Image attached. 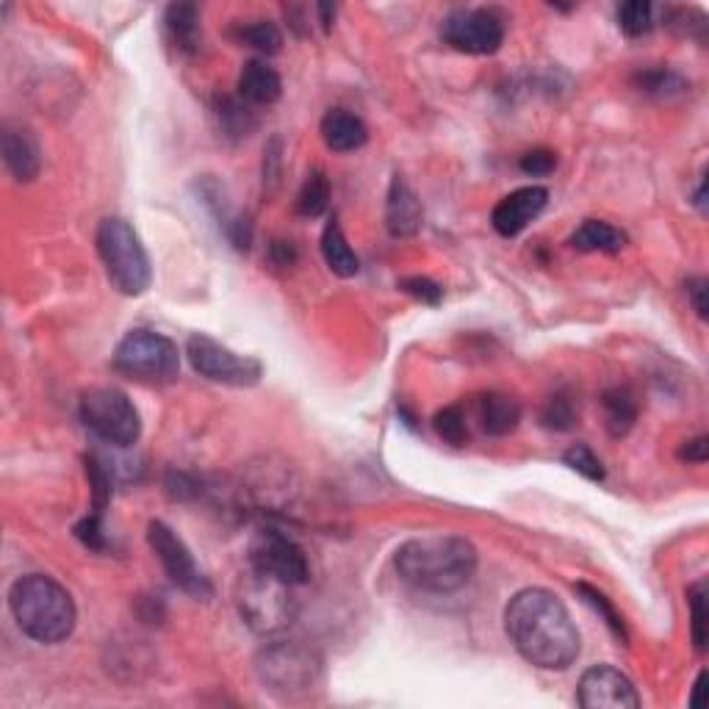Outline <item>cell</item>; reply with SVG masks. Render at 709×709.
I'll list each match as a JSON object with an SVG mask.
<instances>
[{
  "label": "cell",
  "instance_id": "cell-16",
  "mask_svg": "<svg viewBox=\"0 0 709 709\" xmlns=\"http://www.w3.org/2000/svg\"><path fill=\"white\" fill-rule=\"evenodd\" d=\"M3 164L18 183H31L42 170V150L36 136L23 123H3L0 128Z\"/></svg>",
  "mask_w": 709,
  "mask_h": 709
},
{
  "label": "cell",
  "instance_id": "cell-3",
  "mask_svg": "<svg viewBox=\"0 0 709 709\" xmlns=\"http://www.w3.org/2000/svg\"><path fill=\"white\" fill-rule=\"evenodd\" d=\"M9 610L34 643H65L78 624L76 602L65 585L45 574H25L9 587Z\"/></svg>",
  "mask_w": 709,
  "mask_h": 709
},
{
  "label": "cell",
  "instance_id": "cell-42",
  "mask_svg": "<svg viewBox=\"0 0 709 709\" xmlns=\"http://www.w3.org/2000/svg\"><path fill=\"white\" fill-rule=\"evenodd\" d=\"M294 261H297V250H294L291 241H272L270 244V264L272 266H281V270H286V266H291Z\"/></svg>",
  "mask_w": 709,
  "mask_h": 709
},
{
  "label": "cell",
  "instance_id": "cell-44",
  "mask_svg": "<svg viewBox=\"0 0 709 709\" xmlns=\"http://www.w3.org/2000/svg\"><path fill=\"white\" fill-rule=\"evenodd\" d=\"M704 682H707V671H701V674L696 676V682H693V690H690V707L698 709L701 707V693H704Z\"/></svg>",
  "mask_w": 709,
  "mask_h": 709
},
{
  "label": "cell",
  "instance_id": "cell-24",
  "mask_svg": "<svg viewBox=\"0 0 709 709\" xmlns=\"http://www.w3.org/2000/svg\"><path fill=\"white\" fill-rule=\"evenodd\" d=\"M571 247L580 252H621L627 247V236L610 222L602 219H585L571 236Z\"/></svg>",
  "mask_w": 709,
  "mask_h": 709
},
{
  "label": "cell",
  "instance_id": "cell-27",
  "mask_svg": "<svg viewBox=\"0 0 709 709\" xmlns=\"http://www.w3.org/2000/svg\"><path fill=\"white\" fill-rule=\"evenodd\" d=\"M576 593H580L582 602H585L587 607H591V610L596 613V616L602 618L604 624H607V629H610V632L616 634V638L621 640V643H629L627 624H624V616L616 610V604H613L610 598L604 596V593L598 591V587L587 585V582H580V585H576Z\"/></svg>",
  "mask_w": 709,
  "mask_h": 709
},
{
  "label": "cell",
  "instance_id": "cell-5",
  "mask_svg": "<svg viewBox=\"0 0 709 709\" xmlns=\"http://www.w3.org/2000/svg\"><path fill=\"white\" fill-rule=\"evenodd\" d=\"M98 255L106 277L125 297H141L153 283V266L134 225L123 217L100 219L94 233Z\"/></svg>",
  "mask_w": 709,
  "mask_h": 709
},
{
  "label": "cell",
  "instance_id": "cell-40",
  "mask_svg": "<svg viewBox=\"0 0 709 709\" xmlns=\"http://www.w3.org/2000/svg\"><path fill=\"white\" fill-rule=\"evenodd\" d=\"M709 458V438L707 435H698V438H690L682 444L679 449V460H685V464H707Z\"/></svg>",
  "mask_w": 709,
  "mask_h": 709
},
{
  "label": "cell",
  "instance_id": "cell-2",
  "mask_svg": "<svg viewBox=\"0 0 709 709\" xmlns=\"http://www.w3.org/2000/svg\"><path fill=\"white\" fill-rule=\"evenodd\" d=\"M480 554L464 535H422L393 551V569L404 585L422 593L464 591L477 574Z\"/></svg>",
  "mask_w": 709,
  "mask_h": 709
},
{
  "label": "cell",
  "instance_id": "cell-29",
  "mask_svg": "<svg viewBox=\"0 0 709 709\" xmlns=\"http://www.w3.org/2000/svg\"><path fill=\"white\" fill-rule=\"evenodd\" d=\"M239 42H244V45L252 47V50H259L261 56H275L281 54L283 34L272 20H255V23L241 25Z\"/></svg>",
  "mask_w": 709,
  "mask_h": 709
},
{
  "label": "cell",
  "instance_id": "cell-32",
  "mask_svg": "<svg viewBox=\"0 0 709 709\" xmlns=\"http://www.w3.org/2000/svg\"><path fill=\"white\" fill-rule=\"evenodd\" d=\"M618 28L627 36H632V39L645 36L654 28V7H651L649 0H629V3H621V7H618Z\"/></svg>",
  "mask_w": 709,
  "mask_h": 709
},
{
  "label": "cell",
  "instance_id": "cell-6",
  "mask_svg": "<svg viewBox=\"0 0 709 709\" xmlns=\"http://www.w3.org/2000/svg\"><path fill=\"white\" fill-rule=\"evenodd\" d=\"M236 607L247 627L259 634L283 632L297 616V598H294L291 585L252 565L247 574H241L239 587H236Z\"/></svg>",
  "mask_w": 709,
  "mask_h": 709
},
{
  "label": "cell",
  "instance_id": "cell-20",
  "mask_svg": "<svg viewBox=\"0 0 709 709\" xmlns=\"http://www.w3.org/2000/svg\"><path fill=\"white\" fill-rule=\"evenodd\" d=\"M477 419L488 435L502 438V435L516 433V427L522 424V404L507 393H482L477 399Z\"/></svg>",
  "mask_w": 709,
  "mask_h": 709
},
{
  "label": "cell",
  "instance_id": "cell-38",
  "mask_svg": "<svg viewBox=\"0 0 709 709\" xmlns=\"http://www.w3.org/2000/svg\"><path fill=\"white\" fill-rule=\"evenodd\" d=\"M76 538L81 540L87 549L92 551H103L106 549V533H103V516H94L89 513L83 522L76 524Z\"/></svg>",
  "mask_w": 709,
  "mask_h": 709
},
{
  "label": "cell",
  "instance_id": "cell-1",
  "mask_svg": "<svg viewBox=\"0 0 709 709\" xmlns=\"http://www.w3.org/2000/svg\"><path fill=\"white\" fill-rule=\"evenodd\" d=\"M504 629L535 668L565 671L580 656V629L569 607L546 587L518 591L504 610Z\"/></svg>",
  "mask_w": 709,
  "mask_h": 709
},
{
  "label": "cell",
  "instance_id": "cell-33",
  "mask_svg": "<svg viewBox=\"0 0 709 709\" xmlns=\"http://www.w3.org/2000/svg\"><path fill=\"white\" fill-rule=\"evenodd\" d=\"M580 419V411H576V402L569 397V393H554V397L546 402L544 413H540V422H544L546 430H554V433H565L571 430Z\"/></svg>",
  "mask_w": 709,
  "mask_h": 709
},
{
  "label": "cell",
  "instance_id": "cell-21",
  "mask_svg": "<svg viewBox=\"0 0 709 709\" xmlns=\"http://www.w3.org/2000/svg\"><path fill=\"white\" fill-rule=\"evenodd\" d=\"M164 31L181 54H197L203 31H199V9L194 3H172L164 12Z\"/></svg>",
  "mask_w": 709,
  "mask_h": 709
},
{
  "label": "cell",
  "instance_id": "cell-13",
  "mask_svg": "<svg viewBox=\"0 0 709 709\" xmlns=\"http://www.w3.org/2000/svg\"><path fill=\"white\" fill-rule=\"evenodd\" d=\"M576 704L585 709H638L643 701L627 674L613 665H593L582 674Z\"/></svg>",
  "mask_w": 709,
  "mask_h": 709
},
{
  "label": "cell",
  "instance_id": "cell-34",
  "mask_svg": "<svg viewBox=\"0 0 709 709\" xmlns=\"http://www.w3.org/2000/svg\"><path fill=\"white\" fill-rule=\"evenodd\" d=\"M433 427L438 438H444L451 446H464L469 441V424H466V413L460 404H449V408L435 413Z\"/></svg>",
  "mask_w": 709,
  "mask_h": 709
},
{
  "label": "cell",
  "instance_id": "cell-31",
  "mask_svg": "<svg viewBox=\"0 0 709 709\" xmlns=\"http://www.w3.org/2000/svg\"><path fill=\"white\" fill-rule=\"evenodd\" d=\"M687 604H690V634L693 645L698 654L707 651V621H709V607H707V582L698 580L696 585L687 587Z\"/></svg>",
  "mask_w": 709,
  "mask_h": 709
},
{
  "label": "cell",
  "instance_id": "cell-28",
  "mask_svg": "<svg viewBox=\"0 0 709 709\" xmlns=\"http://www.w3.org/2000/svg\"><path fill=\"white\" fill-rule=\"evenodd\" d=\"M634 87L640 92L651 94V98H674V94L685 92V78L679 72L668 70V67H654V70H643L634 76Z\"/></svg>",
  "mask_w": 709,
  "mask_h": 709
},
{
  "label": "cell",
  "instance_id": "cell-39",
  "mask_svg": "<svg viewBox=\"0 0 709 709\" xmlns=\"http://www.w3.org/2000/svg\"><path fill=\"white\" fill-rule=\"evenodd\" d=\"M518 167H522L524 175L546 178V175H551V172H554L557 156L551 153V150H529V153L522 156Z\"/></svg>",
  "mask_w": 709,
  "mask_h": 709
},
{
  "label": "cell",
  "instance_id": "cell-14",
  "mask_svg": "<svg viewBox=\"0 0 709 709\" xmlns=\"http://www.w3.org/2000/svg\"><path fill=\"white\" fill-rule=\"evenodd\" d=\"M546 206H549V188L535 186V183L533 186H522L493 206L491 225L504 239H516L544 214Z\"/></svg>",
  "mask_w": 709,
  "mask_h": 709
},
{
  "label": "cell",
  "instance_id": "cell-37",
  "mask_svg": "<svg viewBox=\"0 0 709 709\" xmlns=\"http://www.w3.org/2000/svg\"><path fill=\"white\" fill-rule=\"evenodd\" d=\"M281 164H283V139L275 136L264 147V192L275 194L281 186Z\"/></svg>",
  "mask_w": 709,
  "mask_h": 709
},
{
  "label": "cell",
  "instance_id": "cell-26",
  "mask_svg": "<svg viewBox=\"0 0 709 709\" xmlns=\"http://www.w3.org/2000/svg\"><path fill=\"white\" fill-rule=\"evenodd\" d=\"M217 117L225 134L233 136V139H244V136H250L252 128L259 125V119L252 114V106L241 98L217 100Z\"/></svg>",
  "mask_w": 709,
  "mask_h": 709
},
{
  "label": "cell",
  "instance_id": "cell-17",
  "mask_svg": "<svg viewBox=\"0 0 709 709\" xmlns=\"http://www.w3.org/2000/svg\"><path fill=\"white\" fill-rule=\"evenodd\" d=\"M424 206L413 186L402 175L391 178V186L386 194V228L393 239H411L422 230Z\"/></svg>",
  "mask_w": 709,
  "mask_h": 709
},
{
  "label": "cell",
  "instance_id": "cell-4",
  "mask_svg": "<svg viewBox=\"0 0 709 709\" xmlns=\"http://www.w3.org/2000/svg\"><path fill=\"white\" fill-rule=\"evenodd\" d=\"M255 676L270 696L297 701L322 682V654L302 640H275L255 654Z\"/></svg>",
  "mask_w": 709,
  "mask_h": 709
},
{
  "label": "cell",
  "instance_id": "cell-22",
  "mask_svg": "<svg viewBox=\"0 0 709 709\" xmlns=\"http://www.w3.org/2000/svg\"><path fill=\"white\" fill-rule=\"evenodd\" d=\"M322 259L324 264H328V270L333 272L335 277H344V281L346 277H355L361 272V259L355 255L350 239L344 236V230H341L339 219L335 217L324 225Z\"/></svg>",
  "mask_w": 709,
  "mask_h": 709
},
{
  "label": "cell",
  "instance_id": "cell-35",
  "mask_svg": "<svg viewBox=\"0 0 709 709\" xmlns=\"http://www.w3.org/2000/svg\"><path fill=\"white\" fill-rule=\"evenodd\" d=\"M563 464L569 466V469H574L576 474L585 477V480H591V482H602L604 480L602 460L596 458V451H593L587 444H574V446H571V449L563 455Z\"/></svg>",
  "mask_w": 709,
  "mask_h": 709
},
{
  "label": "cell",
  "instance_id": "cell-19",
  "mask_svg": "<svg viewBox=\"0 0 709 709\" xmlns=\"http://www.w3.org/2000/svg\"><path fill=\"white\" fill-rule=\"evenodd\" d=\"M322 139L333 153H355L369 141V128L358 114L333 108L322 119Z\"/></svg>",
  "mask_w": 709,
  "mask_h": 709
},
{
  "label": "cell",
  "instance_id": "cell-8",
  "mask_svg": "<svg viewBox=\"0 0 709 709\" xmlns=\"http://www.w3.org/2000/svg\"><path fill=\"white\" fill-rule=\"evenodd\" d=\"M114 369L141 382H172L181 375V352L167 335L130 330L114 350Z\"/></svg>",
  "mask_w": 709,
  "mask_h": 709
},
{
  "label": "cell",
  "instance_id": "cell-7",
  "mask_svg": "<svg viewBox=\"0 0 709 709\" xmlns=\"http://www.w3.org/2000/svg\"><path fill=\"white\" fill-rule=\"evenodd\" d=\"M78 413H81L83 427L103 444L125 449V446H134L141 435L139 408L119 388L103 386L83 391Z\"/></svg>",
  "mask_w": 709,
  "mask_h": 709
},
{
  "label": "cell",
  "instance_id": "cell-43",
  "mask_svg": "<svg viewBox=\"0 0 709 709\" xmlns=\"http://www.w3.org/2000/svg\"><path fill=\"white\" fill-rule=\"evenodd\" d=\"M335 12H339V9H335V7H333V3H319V7H317L319 23H322V28H324V31H330V28H333Z\"/></svg>",
  "mask_w": 709,
  "mask_h": 709
},
{
  "label": "cell",
  "instance_id": "cell-11",
  "mask_svg": "<svg viewBox=\"0 0 709 709\" xmlns=\"http://www.w3.org/2000/svg\"><path fill=\"white\" fill-rule=\"evenodd\" d=\"M250 565L252 569L264 571V574L277 576L286 585L297 587L306 585L311 576V565L302 551V546L286 535L283 529L264 527L252 535L250 540Z\"/></svg>",
  "mask_w": 709,
  "mask_h": 709
},
{
  "label": "cell",
  "instance_id": "cell-15",
  "mask_svg": "<svg viewBox=\"0 0 709 709\" xmlns=\"http://www.w3.org/2000/svg\"><path fill=\"white\" fill-rule=\"evenodd\" d=\"M199 199H203V206L214 214V219L222 228V236L236 247L239 252H247L252 244V222L247 214H241L239 208L233 206V199L228 197L225 186L214 178H203L197 183Z\"/></svg>",
  "mask_w": 709,
  "mask_h": 709
},
{
  "label": "cell",
  "instance_id": "cell-10",
  "mask_svg": "<svg viewBox=\"0 0 709 709\" xmlns=\"http://www.w3.org/2000/svg\"><path fill=\"white\" fill-rule=\"evenodd\" d=\"M147 544L153 549V554L159 557L161 569L170 576L172 585L178 591L188 593L192 598H211L214 587L208 582V576L197 569L194 554L181 535L164 522H150L147 524Z\"/></svg>",
  "mask_w": 709,
  "mask_h": 709
},
{
  "label": "cell",
  "instance_id": "cell-36",
  "mask_svg": "<svg viewBox=\"0 0 709 709\" xmlns=\"http://www.w3.org/2000/svg\"><path fill=\"white\" fill-rule=\"evenodd\" d=\"M399 288L404 294H411L413 299H419V302H424V306H438L444 299V288L435 281H430V277H404V281H399Z\"/></svg>",
  "mask_w": 709,
  "mask_h": 709
},
{
  "label": "cell",
  "instance_id": "cell-30",
  "mask_svg": "<svg viewBox=\"0 0 709 709\" xmlns=\"http://www.w3.org/2000/svg\"><path fill=\"white\" fill-rule=\"evenodd\" d=\"M83 466H87V480L89 488H92V513L94 516H103L114 493L112 471H108V466L103 464V460L94 458V455H87Z\"/></svg>",
  "mask_w": 709,
  "mask_h": 709
},
{
  "label": "cell",
  "instance_id": "cell-25",
  "mask_svg": "<svg viewBox=\"0 0 709 709\" xmlns=\"http://www.w3.org/2000/svg\"><path fill=\"white\" fill-rule=\"evenodd\" d=\"M330 206V181L324 175V170H313L311 175L306 178V183L299 186L297 199H294V208H297L299 217L317 219L328 211Z\"/></svg>",
  "mask_w": 709,
  "mask_h": 709
},
{
  "label": "cell",
  "instance_id": "cell-9",
  "mask_svg": "<svg viewBox=\"0 0 709 709\" xmlns=\"http://www.w3.org/2000/svg\"><path fill=\"white\" fill-rule=\"evenodd\" d=\"M186 358L199 377L233 388H250L264 377V364L250 355H239L206 333H194L186 341Z\"/></svg>",
  "mask_w": 709,
  "mask_h": 709
},
{
  "label": "cell",
  "instance_id": "cell-23",
  "mask_svg": "<svg viewBox=\"0 0 709 709\" xmlns=\"http://www.w3.org/2000/svg\"><path fill=\"white\" fill-rule=\"evenodd\" d=\"M604 408V424H607V433L613 438H624V435L632 433L634 422H638V399L629 388H607L602 397Z\"/></svg>",
  "mask_w": 709,
  "mask_h": 709
},
{
  "label": "cell",
  "instance_id": "cell-12",
  "mask_svg": "<svg viewBox=\"0 0 709 709\" xmlns=\"http://www.w3.org/2000/svg\"><path fill=\"white\" fill-rule=\"evenodd\" d=\"M441 34L460 54L491 56L504 42V20L493 9H458L444 20Z\"/></svg>",
  "mask_w": 709,
  "mask_h": 709
},
{
  "label": "cell",
  "instance_id": "cell-18",
  "mask_svg": "<svg viewBox=\"0 0 709 709\" xmlns=\"http://www.w3.org/2000/svg\"><path fill=\"white\" fill-rule=\"evenodd\" d=\"M283 94V81L272 65L261 59H252L241 67L239 76V98L255 106H272Z\"/></svg>",
  "mask_w": 709,
  "mask_h": 709
},
{
  "label": "cell",
  "instance_id": "cell-41",
  "mask_svg": "<svg viewBox=\"0 0 709 709\" xmlns=\"http://www.w3.org/2000/svg\"><path fill=\"white\" fill-rule=\"evenodd\" d=\"M687 297H690L698 319H707L709 306H707V281H704V277H690V281H687Z\"/></svg>",
  "mask_w": 709,
  "mask_h": 709
}]
</instances>
